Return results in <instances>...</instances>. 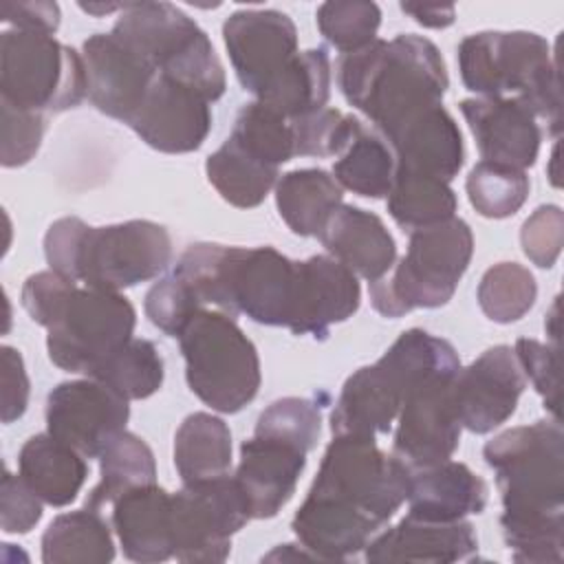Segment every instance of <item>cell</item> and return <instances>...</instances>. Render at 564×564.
I'll list each match as a JSON object with an SVG mask.
<instances>
[{
	"label": "cell",
	"instance_id": "32",
	"mask_svg": "<svg viewBox=\"0 0 564 564\" xmlns=\"http://www.w3.org/2000/svg\"><path fill=\"white\" fill-rule=\"evenodd\" d=\"M115 557L108 522L99 509H79L57 516L42 535L46 564H106Z\"/></svg>",
	"mask_w": 564,
	"mask_h": 564
},
{
	"label": "cell",
	"instance_id": "5",
	"mask_svg": "<svg viewBox=\"0 0 564 564\" xmlns=\"http://www.w3.org/2000/svg\"><path fill=\"white\" fill-rule=\"evenodd\" d=\"M410 469L381 452L375 436L335 434L306 500L352 516L379 531L405 502Z\"/></svg>",
	"mask_w": 564,
	"mask_h": 564
},
{
	"label": "cell",
	"instance_id": "18",
	"mask_svg": "<svg viewBox=\"0 0 564 564\" xmlns=\"http://www.w3.org/2000/svg\"><path fill=\"white\" fill-rule=\"evenodd\" d=\"M90 104L123 123L132 119L156 70L112 33H95L82 46Z\"/></svg>",
	"mask_w": 564,
	"mask_h": 564
},
{
	"label": "cell",
	"instance_id": "52",
	"mask_svg": "<svg viewBox=\"0 0 564 564\" xmlns=\"http://www.w3.org/2000/svg\"><path fill=\"white\" fill-rule=\"evenodd\" d=\"M401 11L412 15L419 24L427 29H445L454 22L452 4H421V2H401Z\"/></svg>",
	"mask_w": 564,
	"mask_h": 564
},
{
	"label": "cell",
	"instance_id": "11",
	"mask_svg": "<svg viewBox=\"0 0 564 564\" xmlns=\"http://www.w3.org/2000/svg\"><path fill=\"white\" fill-rule=\"evenodd\" d=\"M251 520L245 496L231 476L185 482L172 494V544L181 562H223L231 535Z\"/></svg>",
	"mask_w": 564,
	"mask_h": 564
},
{
	"label": "cell",
	"instance_id": "2",
	"mask_svg": "<svg viewBox=\"0 0 564 564\" xmlns=\"http://www.w3.org/2000/svg\"><path fill=\"white\" fill-rule=\"evenodd\" d=\"M337 84L344 99L388 137L408 119L438 106L449 79L434 42L401 33L341 55Z\"/></svg>",
	"mask_w": 564,
	"mask_h": 564
},
{
	"label": "cell",
	"instance_id": "39",
	"mask_svg": "<svg viewBox=\"0 0 564 564\" xmlns=\"http://www.w3.org/2000/svg\"><path fill=\"white\" fill-rule=\"evenodd\" d=\"M476 295L489 319L511 324L529 313L538 295V284L533 273L522 264L500 262L485 271Z\"/></svg>",
	"mask_w": 564,
	"mask_h": 564
},
{
	"label": "cell",
	"instance_id": "17",
	"mask_svg": "<svg viewBox=\"0 0 564 564\" xmlns=\"http://www.w3.org/2000/svg\"><path fill=\"white\" fill-rule=\"evenodd\" d=\"M128 126L150 148L167 154L194 152L212 130L209 101L196 90L156 75Z\"/></svg>",
	"mask_w": 564,
	"mask_h": 564
},
{
	"label": "cell",
	"instance_id": "20",
	"mask_svg": "<svg viewBox=\"0 0 564 564\" xmlns=\"http://www.w3.org/2000/svg\"><path fill=\"white\" fill-rule=\"evenodd\" d=\"M460 112L476 139L482 161L527 170L535 163L542 128L535 115L516 97H474L460 101Z\"/></svg>",
	"mask_w": 564,
	"mask_h": 564
},
{
	"label": "cell",
	"instance_id": "35",
	"mask_svg": "<svg viewBox=\"0 0 564 564\" xmlns=\"http://www.w3.org/2000/svg\"><path fill=\"white\" fill-rule=\"evenodd\" d=\"M388 212L399 227L408 231L423 229L454 218L456 194L441 178L394 170Z\"/></svg>",
	"mask_w": 564,
	"mask_h": 564
},
{
	"label": "cell",
	"instance_id": "10",
	"mask_svg": "<svg viewBox=\"0 0 564 564\" xmlns=\"http://www.w3.org/2000/svg\"><path fill=\"white\" fill-rule=\"evenodd\" d=\"M134 324V306L119 291L77 286L48 326V359L66 372L90 377L112 352L132 339Z\"/></svg>",
	"mask_w": 564,
	"mask_h": 564
},
{
	"label": "cell",
	"instance_id": "38",
	"mask_svg": "<svg viewBox=\"0 0 564 564\" xmlns=\"http://www.w3.org/2000/svg\"><path fill=\"white\" fill-rule=\"evenodd\" d=\"M229 139L271 167H280L295 156L291 121L258 99L240 108Z\"/></svg>",
	"mask_w": 564,
	"mask_h": 564
},
{
	"label": "cell",
	"instance_id": "41",
	"mask_svg": "<svg viewBox=\"0 0 564 564\" xmlns=\"http://www.w3.org/2000/svg\"><path fill=\"white\" fill-rule=\"evenodd\" d=\"M381 24V9L366 0H335L317 9L319 33L337 51L352 53L377 40Z\"/></svg>",
	"mask_w": 564,
	"mask_h": 564
},
{
	"label": "cell",
	"instance_id": "45",
	"mask_svg": "<svg viewBox=\"0 0 564 564\" xmlns=\"http://www.w3.org/2000/svg\"><path fill=\"white\" fill-rule=\"evenodd\" d=\"M560 346L540 344L535 339H518L513 355L522 372L540 392L544 408L560 421Z\"/></svg>",
	"mask_w": 564,
	"mask_h": 564
},
{
	"label": "cell",
	"instance_id": "15",
	"mask_svg": "<svg viewBox=\"0 0 564 564\" xmlns=\"http://www.w3.org/2000/svg\"><path fill=\"white\" fill-rule=\"evenodd\" d=\"M295 260L273 247H231L229 315L245 313L264 326L289 328L295 297Z\"/></svg>",
	"mask_w": 564,
	"mask_h": 564
},
{
	"label": "cell",
	"instance_id": "43",
	"mask_svg": "<svg viewBox=\"0 0 564 564\" xmlns=\"http://www.w3.org/2000/svg\"><path fill=\"white\" fill-rule=\"evenodd\" d=\"M322 432V405L304 397H284L273 401L256 423L253 434L289 441L311 452Z\"/></svg>",
	"mask_w": 564,
	"mask_h": 564
},
{
	"label": "cell",
	"instance_id": "47",
	"mask_svg": "<svg viewBox=\"0 0 564 564\" xmlns=\"http://www.w3.org/2000/svg\"><path fill=\"white\" fill-rule=\"evenodd\" d=\"M524 256L540 269H551L564 245V212L557 205L538 207L520 229Z\"/></svg>",
	"mask_w": 564,
	"mask_h": 564
},
{
	"label": "cell",
	"instance_id": "37",
	"mask_svg": "<svg viewBox=\"0 0 564 564\" xmlns=\"http://www.w3.org/2000/svg\"><path fill=\"white\" fill-rule=\"evenodd\" d=\"M128 401L152 397L163 383V359L150 339H130L93 375Z\"/></svg>",
	"mask_w": 564,
	"mask_h": 564
},
{
	"label": "cell",
	"instance_id": "3",
	"mask_svg": "<svg viewBox=\"0 0 564 564\" xmlns=\"http://www.w3.org/2000/svg\"><path fill=\"white\" fill-rule=\"evenodd\" d=\"M53 271L86 286L119 291L156 278L172 260V238L152 220L90 227L82 218L55 220L44 236Z\"/></svg>",
	"mask_w": 564,
	"mask_h": 564
},
{
	"label": "cell",
	"instance_id": "36",
	"mask_svg": "<svg viewBox=\"0 0 564 564\" xmlns=\"http://www.w3.org/2000/svg\"><path fill=\"white\" fill-rule=\"evenodd\" d=\"M333 176L359 196L383 198L392 187L394 154L383 139L364 128L335 161Z\"/></svg>",
	"mask_w": 564,
	"mask_h": 564
},
{
	"label": "cell",
	"instance_id": "22",
	"mask_svg": "<svg viewBox=\"0 0 564 564\" xmlns=\"http://www.w3.org/2000/svg\"><path fill=\"white\" fill-rule=\"evenodd\" d=\"M408 392V381L386 355L377 364L359 368L346 379L330 414L333 436L386 434Z\"/></svg>",
	"mask_w": 564,
	"mask_h": 564
},
{
	"label": "cell",
	"instance_id": "26",
	"mask_svg": "<svg viewBox=\"0 0 564 564\" xmlns=\"http://www.w3.org/2000/svg\"><path fill=\"white\" fill-rule=\"evenodd\" d=\"M112 505V524L128 560L150 564L174 557L172 494L152 482L130 489Z\"/></svg>",
	"mask_w": 564,
	"mask_h": 564
},
{
	"label": "cell",
	"instance_id": "40",
	"mask_svg": "<svg viewBox=\"0 0 564 564\" xmlns=\"http://www.w3.org/2000/svg\"><path fill=\"white\" fill-rule=\"evenodd\" d=\"M465 187L469 203L480 216L509 218L529 196V176L524 170L480 161L471 167Z\"/></svg>",
	"mask_w": 564,
	"mask_h": 564
},
{
	"label": "cell",
	"instance_id": "31",
	"mask_svg": "<svg viewBox=\"0 0 564 564\" xmlns=\"http://www.w3.org/2000/svg\"><path fill=\"white\" fill-rule=\"evenodd\" d=\"M174 465L185 482L225 476L231 467V432L207 412L189 414L174 436Z\"/></svg>",
	"mask_w": 564,
	"mask_h": 564
},
{
	"label": "cell",
	"instance_id": "50",
	"mask_svg": "<svg viewBox=\"0 0 564 564\" xmlns=\"http://www.w3.org/2000/svg\"><path fill=\"white\" fill-rule=\"evenodd\" d=\"M0 386H2V423H13L26 412L29 403V377L22 355L11 348H0Z\"/></svg>",
	"mask_w": 564,
	"mask_h": 564
},
{
	"label": "cell",
	"instance_id": "1",
	"mask_svg": "<svg viewBox=\"0 0 564 564\" xmlns=\"http://www.w3.org/2000/svg\"><path fill=\"white\" fill-rule=\"evenodd\" d=\"M502 494L500 527L516 562H562L564 434L557 419L511 427L482 449Z\"/></svg>",
	"mask_w": 564,
	"mask_h": 564
},
{
	"label": "cell",
	"instance_id": "12",
	"mask_svg": "<svg viewBox=\"0 0 564 564\" xmlns=\"http://www.w3.org/2000/svg\"><path fill=\"white\" fill-rule=\"evenodd\" d=\"M128 416V399L93 377L64 381L46 399V432L84 458H99L104 447L126 430Z\"/></svg>",
	"mask_w": 564,
	"mask_h": 564
},
{
	"label": "cell",
	"instance_id": "19",
	"mask_svg": "<svg viewBox=\"0 0 564 564\" xmlns=\"http://www.w3.org/2000/svg\"><path fill=\"white\" fill-rule=\"evenodd\" d=\"M361 300L350 269L330 256H313L295 267V297L289 330L326 339L333 324L346 322Z\"/></svg>",
	"mask_w": 564,
	"mask_h": 564
},
{
	"label": "cell",
	"instance_id": "27",
	"mask_svg": "<svg viewBox=\"0 0 564 564\" xmlns=\"http://www.w3.org/2000/svg\"><path fill=\"white\" fill-rule=\"evenodd\" d=\"M408 516L454 522L480 513L487 505V485L467 465L443 460L438 465L410 471Z\"/></svg>",
	"mask_w": 564,
	"mask_h": 564
},
{
	"label": "cell",
	"instance_id": "28",
	"mask_svg": "<svg viewBox=\"0 0 564 564\" xmlns=\"http://www.w3.org/2000/svg\"><path fill=\"white\" fill-rule=\"evenodd\" d=\"M18 476L51 507L70 505L86 476L88 467L79 452L46 434L31 436L18 456Z\"/></svg>",
	"mask_w": 564,
	"mask_h": 564
},
{
	"label": "cell",
	"instance_id": "25",
	"mask_svg": "<svg viewBox=\"0 0 564 564\" xmlns=\"http://www.w3.org/2000/svg\"><path fill=\"white\" fill-rule=\"evenodd\" d=\"M317 238L337 262L368 282L381 280L397 260V242L383 220L355 205H339Z\"/></svg>",
	"mask_w": 564,
	"mask_h": 564
},
{
	"label": "cell",
	"instance_id": "16",
	"mask_svg": "<svg viewBox=\"0 0 564 564\" xmlns=\"http://www.w3.org/2000/svg\"><path fill=\"white\" fill-rule=\"evenodd\" d=\"M524 383L522 368L509 346L487 348L454 377L452 399L460 427L487 434L502 425L516 412Z\"/></svg>",
	"mask_w": 564,
	"mask_h": 564
},
{
	"label": "cell",
	"instance_id": "34",
	"mask_svg": "<svg viewBox=\"0 0 564 564\" xmlns=\"http://www.w3.org/2000/svg\"><path fill=\"white\" fill-rule=\"evenodd\" d=\"M205 172L216 192L234 207H258L278 181V167H271L234 139H227L214 154L207 156Z\"/></svg>",
	"mask_w": 564,
	"mask_h": 564
},
{
	"label": "cell",
	"instance_id": "44",
	"mask_svg": "<svg viewBox=\"0 0 564 564\" xmlns=\"http://www.w3.org/2000/svg\"><path fill=\"white\" fill-rule=\"evenodd\" d=\"M145 315L148 319L170 337H178L192 317L203 308L194 291L178 278L167 275L152 284L145 295Z\"/></svg>",
	"mask_w": 564,
	"mask_h": 564
},
{
	"label": "cell",
	"instance_id": "29",
	"mask_svg": "<svg viewBox=\"0 0 564 564\" xmlns=\"http://www.w3.org/2000/svg\"><path fill=\"white\" fill-rule=\"evenodd\" d=\"M330 97V59L324 48L297 51L289 66L258 97L284 119L293 121L326 108Z\"/></svg>",
	"mask_w": 564,
	"mask_h": 564
},
{
	"label": "cell",
	"instance_id": "13",
	"mask_svg": "<svg viewBox=\"0 0 564 564\" xmlns=\"http://www.w3.org/2000/svg\"><path fill=\"white\" fill-rule=\"evenodd\" d=\"M456 375L436 377L414 388L399 410L392 456L410 471L449 460L458 447L460 421L452 399Z\"/></svg>",
	"mask_w": 564,
	"mask_h": 564
},
{
	"label": "cell",
	"instance_id": "51",
	"mask_svg": "<svg viewBox=\"0 0 564 564\" xmlns=\"http://www.w3.org/2000/svg\"><path fill=\"white\" fill-rule=\"evenodd\" d=\"M0 20L20 31L53 35L59 26V7L55 2H2Z\"/></svg>",
	"mask_w": 564,
	"mask_h": 564
},
{
	"label": "cell",
	"instance_id": "23",
	"mask_svg": "<svg viewBox=\"0 0 564 564\" xmlns=\"http://www.w3.org/2000/svg\"><path fill=\"white\" fill-rule=\"evenodd\" d=\"M383 141L394 154V170L414 172L449 183L463 167V134L443 104L401 123Z\"/></svg>",
	"mask_w": 564,
	"mask_h": 564
},
{
	"label": "cell",
	"instance_id": "46",
	"mask_svg": "<svg viewBox=\"0 0 564 564\" xmlns=\"http://www.w3.org/2000/svg\"><path fill=\"white\" fill-rule=\"evenodd\" d=\"M44 128L46 123L42 112L20 110L9 104H2V145H0L2 165L20 167L29 163L40 150Z\"/></svg>",
	"mask_w": 564,
	"mask_h": 564
},
{
	"label": "cell",
	"instance_id": "21",
	"mask_svg": "<svg viewBox=\"0 0 564 564\" xmlns=\"http://www.w3.org/2000/svg\"><path fill=\"white\" fill-rule=\"evenodd\" d=\"M306 454L289 441L264 434H253L240 445V463L234 478L251 518H273L293 498L306 467Z\"/></svg>",
	"mask_w": 564,
	"mask_h": 564
},
{
	"label": "cell",
	"instance_id": "24",
	"mask_svg": "<svg viewBox=\"0 0 564 564\" xmlns=\"http://www.w3.org/2000/svg\"><path fill=\"white\" fill-rule=\"evenodd\" d=\"M478 549L474 527L465 520L432 522L405 516L401 522L379 533L366 544V560L386 562H423L449 564L469 557Z\"/></svg>",
	"mask_w": 564,
	"mask_h": 564
},
{
	"label": "cell",
	"instance_id": "33",
	"mask_svg": "<svg viewBox=\"0 0 564 564\" xmlns=\"http://www.w3.org/2000/svg\"><path fill=\"white\" fill-rule=\"evenodd\" d=\"M99 482L86 496L88 509H99L106 502H115L123 494L137 487L152 485L156 480L154 454L143 438L132 432H119L99 454Z\"/></svg>",
	"mask_w": 564,
	"mask_h": 564
},
{
	"label": "cell",
	"instance_id": "7",
	"mask_svg": "<svg viewBox=\"0 0 564 564\" xmlns=\"http://www.w3.org/2000/svg\"><path fill=\"white\" fill-rule=\"evenodd\" d=\"M474 236L465 220L449 218L410 231L408 253L377 282L370 302L386 317H401L414 308L447 304L469 267Z\"/></svg>",
	"mask_w": 564,
	"mask_h": 564
},
{
	"label": "cell",
	"instance_id": "49",
	"mask_svg": "<svg viewBox=\"0 0 564 564\" xmlns=\"http://www.w3.org/2000/svg\"><path fill=\"white\" fill-rule=\"evenodd\" d=\"M42 518V500L9 469L0 485V524L4 533H29Z\"/></svg>",
	"mask_w": 564,
	"mask_h": 564
},
{
	"label": "cell",
	"instance_id": "6",
	"mask_svg": "<svg viewBox=\"0 0 564 564\" xmlns=\"http://www.w3.org/2000/svg\"><path fill=\"white\" fill-rule=\"evenodd\" d=\"M112 35L134 48L156 75L170 77L207 101L223 97L227 88L223 64L207 33L170 2L123 4Z\"/></svg>",
	"mask_w": 564,
	"mask_h": 564
},
{
	"label": "cell",
	"instance_id": "30",
	"mask_svg": "<svg viewBox=\"0 0 564 564\" xmlns=\"http://www.w3.org/2000/svg\"><path fill=\"white\" fill-rule=\"evenodd\" d=\"M275 205L297 236H317L328 216L341 205V185L324 170L304 167L280 176Z\"/></svg>",
	"mask_w": 564,
	"mask_h": 564
},
{
	"label": "cell",
	"instance_id": "48",
	"mask_svg": "<svg viewBox=\"0 0 564 564\" xmlns=\"http://www.w3.org/2000/svg\"><path fill=\"white\" fill-rule=\"evenodd\" d=\"M77 289V282L57 273V271H40L26 278L22 286V306L31 315V319L44 328H48L62 308L66 306L70 293Z\"/></svg>",
	"mask_w": 564,
	"mask_h": 564
},
{
	"label": "cell",
	"instance_id": "9",
	"mask_svg": "<svg viewBox=\"0 0 564 564\" xmlns=\"http://www.w3.org/2000/svg\"><path fill=\"white\" fill-rule=\"evenodd\" d=\"M88 97L84 57L48 33L0 35V101L31 112H62Z\"/></svg>",
	"mask_w": 564,
	"mask_h": 564
},
{
	"label": "cell",
	"instance_id": "4",
	"mask_svg": "<svg viewBox=\"0 0 564 564\" xmlns=\"http://www.w3.org/2000/svg\"><path fill=\"white\" fill-rule=\"evenodd\" d=\"M458 70L467 90L480 97L520 99L553 134L562 130L557 62L544 37L529 31H482L458 44Z\"/></svg>",
	"mask_w": 564,
	"mask_h": 564
},
{
	"label": "cell",
	"instance_id": "14",
	"mask_svg": "<svg viewBox=\"0 0 564 564\" xmlns=\"http://www.w3.org/2000/svg\"><path fill=\"white\" fill-rule=\"evenodd\" d=\"M223 40L245 90L260 97L297 55V29L275 9H240L223 24Z\"/></svg>",
	"mask_w": 564,
	"mask_h": 564
},
{
	"label": "cell",
	"instance_id": "8",
	"mask_svg": "<svg viewBox=\"0 0 564 564\" xmlns=\"http://www.w3.org/2000/svg\"><path fill=\"white\" fill-rule=\"evenodd\" d=\"M189 390L223 414L240 412L260 388V359L251 339L223 311L200 308L178 335Z\"/></svg>",
	"mask_w": 564,
	"mask_h": 564
},
{
	"label": "cell",
	"instance_id": "42",
	"mask_svg": "<svg viewBox=\"0 0 564 564\" xmlns=\"http://www.w3.org/2000/svg\"><path fill=\"white\" fill-rule=\"evenodd\" d=\"M295 156H335L364 130L361 121L335 108H322L291 121Z\"/></svg>",
	"mask_w": 564,
	"mask_h": 564
}]
</instances>
